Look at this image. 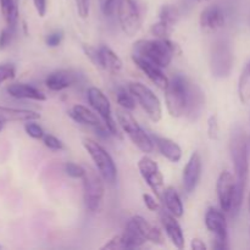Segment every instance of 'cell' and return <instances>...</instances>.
<instances>
[{"instance_id": "1", "label": "cell", "mask_w": 250, "mask_h": 250, "mask_svg": "<svg viewBox=\"0 0 250 250\" xmlns=\"http://www.w3.org/2000/svg\"><path fill=\"white\" fill-rule=\"evenodd\" d=\"M229 151H231V158L233 161L234 177H236L237 190H236V200H234V207L232 214L237 215L242 207L246 192L247 181L249 176V153H248V138L241 127H236L232 131L231 139H229Z\"/></svg>"}, {"instance_id": "2", "label": "cell", "mask_w": 250, "mask_h": 250, "mask_svg": "<svg viewBox=\"0 0 250 250\" xmlns=\"http://www.w3.org/2000/svg\"><path fill=\"white\" fill-rule=\"evenodd\" d=\"M190 80L183 75H175L168 80L165 88V100L168 114L172 117H181L186 115L188 105Z\"/></svg>"}, {"instance_id": "3", "label": "cell", "mask_w": 250, "mask_h": 250, "mask_svg": "<svg viewBox=\"0 0 250 250\" xmlns=\"http://www.w3.org/2000/svg\"><path fill=\"white\" fill-rule=\"evenodd\" d=\"M133 54L146 59L150 62L167 67L172 61L173 53L168 45V38L165 39H139L133 45Z\"/></svg>"}, {"instance_id": "4", "label": "cell", "mask_w": 250, "mask_h": 250, "mask_svg": "<svg viewBox=\"0 0 250 250\" xmlns=\"http://www.w3.org/2000/svg\"><path fill=\"white\" fill-rule=\"evenodd\" d=\"M116 117L117 122H119V125L121 126V128L124 129L125 133L128 136V138L131 139L132 143H133L139 150H142L146 154L151 153V151L154 150L153 138L139 126V124L136 121V119H134L127 110H117Z\"/></svg>"}, {"instance_id": "5", "label": "cell", "mask_w": 250, "mask_h": 250, "mask_svg": "<svg viewBox=\"0 0 250 250\" xmlns=\"http://www.w3.org/2000/svg\"><path fill=\"white\" fill-rule=\"evenodd\" d=\"M234 55L231 43L226 39H219L212 44L210 53V70L214 77L226 78L233 68Z\"/></svg>"}, {"instance_id": "6", "label": "cell", "mask_w": 250, "mask_h": 250, "mask_svg": "<svg viewBox=\"0 0 250 250\" xmlns=\"http://www.w3.org/2000/svg\"><path fill=\"white\" fill-rule=\"evenodd\" d=\"M83 146L89 154L90 159L97 166L98 171L103 176L104 181L109 183H114L117 177V168L112 160L111 155L106 151V149L93 139H83Z\"/></svg>"}, {"instance_id": "7", "label": "cell", "mask_w": 250, "mask_h": 250, "mask_svg": "<svg viewBox=\"0 0 250 250\" xmlns=\"http://www.w3.org/2000/svg\"><path fill=\"white\" fill-rule=\"evenodd\" d=\"M103 176L98 175L95 170L87 166L83 176V200L89 211H98L104 198V182Z\"/></svg>"}, {"instance_id": "8", "label": "cell", "mask_w": 250, "mask_h": 250, "mask_svg": "<svg viewBox=\"0 0 250 250\" xmlns=\"http://www.w3.org/2000/svg\"><path fill=\"white\" fill-rule=\"evenodd\" d=\"M129 92L133 94L138 104L143 107L146 114L153 122H159L163 117V107L159 98L154 94L150 88L139 82H132L128 84Z\"/></svg>"}, {"instance_id": "9", "label": "cell", "mask_w": 250, "mask_h": 250, "mask_svg": "<svg viewBox=\"0 0 250 250\" xmlns=\"http://www.w3.org/2000/svg\"><path fill=\"white\" fill-rule=\"evenodd\" d=\"M116 7L117 19L124 33L128 37L136 36L142 26L141 12L137 2L134 0H119Z\"/></svg>"}, {"instance_id": "10", "label": "cell", "mask_w": 250, "mask_h": 250, "mask_svg": "<svg viewBox=\"0 0 250 250\" xmlns=\"http://www.w3.org/2000/svg\"><path fill=\"white\" fill-rule=\"evenodd\" d=\"M87 98L89 105L99 114V116L103 119L104 125L107 127L111 136L121 137L119 133V129H117L116 122L112 117L111 104H110L109 99L104 94V92L97 87H90L87 90Z\"/></svg>"}, {"instance_id": "11", "label": "cell", "mask_w": 250, "mask_h": 250, "mask_svg": "<svg viewBox=\"0 0 250 250\" xmlns=\"http://www.w3.org/2000/svg\"><path fill=\"white\" fill-rule=\"evenodd\" d=\"M205 226L211 233L215 234V242L212 248L217 250H226L227 238H229V226L224 211L216 208H209L205 214Z\"/></svg>"}, {"instance_id": "12", "label": "cell", "mask_w": 250, "mask_h": 250, "mask_svg": "<svg viewBox=\"0 0 250 250\" xmlns=\"http://www.w3.org/2000/svg\"><path fill=\"white\" fill-rule=\"evenodd\" d=\"M216 190L222 211L227 212V214L233 211L237 183L236 177L229 171H222L220 173L219 178H217Z\"/></svg>"}, {"instance_id": "13", "label": "cell", "mask_w": 250, "mask_h": 250, "mask_svg": "<svg viewBox=\"0 0 250 250\" xmlns=\"http://www.w3.org/2000/svg\"><path fill=\"white\" fill-rule=\"evenodd\" d=\"M138 170L143 180L150 187V189L155 193L156 197H163L161 193L164 192V176L161 173L160 168H159L158 164L153 159L148 158V156H143L138 161Z\"/></svg>"}, {"instance_id": "14", "label": "cell", "mask_w": 250, "mask_h": 250, "mask_svg": "<svg viewBox=\"0 0 250 250\" xmlns=\"http://www.w3.org/2000/svg\"><path fill=\"white\" fill-rule=\"evenodd\" d=\"M132 61L156 87L165 90V88L168 84V78L164 75L160 66L155 65V63L150 62V61H148L144 58H141V56L134 55V54H132Z\"/></svg>"}, {"instance_id": "15", "label": "cell", "mask_w": 250, "mask_h": 250, "mask_svg": "<svg viewBox=\"0 0 250 250\" xmlns=\"http://www.w3.org/2000/svg\"><path fill=\"white\" fill-rule=\"evenodd\" d=\"M202 158L194 151L183 168V188L187 193H192L197 188L202 176Z\"/></svg>"}, {"instance_id": "16", "label": "cell", "mask_w": 250, "mask_h": 250, "mask_svg": "<svg viewBox=\"0 0 250 250\" xmlns=\"http://www.w3.org/2000/svg\"><path fill=\"white\" fill-rule=\"evenodd\" d=\"M200 26L207 32H215L221 29L226 23L225 12L219 5H210L205 7L199 17Z\"/></svg>"}, {"instance_id": "17", "label": "cell", "mask_w": 250, "mask_h": 250, "mask_svg": "<svg viewBox=\"0 0 250 250\" xmlns=\"http://www.w3.org/2000/svg\"><path fill=\"white\" fill-rule=\"evenodd\" d=\"M160 217L164 229H165V232L167 234L168 239L171 241V243L177 249L185 248V234H183L182 229H181L176 217L168 211L161 212Z\"/></svg>"}, {"instance_id": "18", "label": "cell", "mask_w": 250, "mask_h": 250, "mask_svg": "<svg viewBox=\"0 0 250 250\" xmlns=\"http://www.w3.org/2000/svg\"><path fill=\"white\" fill-rule=\"evenodd\" d=\"M77 81V76L73 72L67 70H58L49 73L45 78V85L53 92H60V90L70 88Z\"/></svg>"}, {"instance_id": "19", "label": "cell", "mask_w": 250, "mask_h": 250, "mask_svg": "<svg viewBox=\"0 0 250 250\" xmlns=\"http://www.w3.org/2000/svg\"><path fill=\"white\" fill-rule=\"evenodd\" d=\"M205 105V97L203 90L200 89L199 85L190 81L189 83V94H188V105L186 116L189 117L190 120H197L200 116L203 107Z\"/></svg>"}, {"instance_id": "20", "label": "cell", "mask_w": 250, "mask_h": 250, "mask_svg": "<svg viewBox=\"0 0 250 250\" xmlns=\"http://www.w3.org/2000/svg\"><path fill=\"white\" fill-rule=\"evenodd\" d=\"M131 220L133 221V224L136 225L139 233L143 236V238L146 239V242H150V243H154V244H159V246L165 243V237H164L163 232H161L159 229H156L155 226H153L150 222L146 221L144 217L137 215V216L132 217Z\"/></svg>"}, {"instance_id": "21", "label": "cell", "mask_w": 250, "mask_h": 250, "mask_svg": "<svg viewBox=\"0 0 250 250\" xmlns=\"http://www.w3.org/2000/svg\"><path fill=\"white\" fill-rule=\"evenodd\" d=\"M6 90L10 97L16 98V99H31L36 102L46 100V95L42 90L26 83H14V84H10Z\"/></svg>"}, {"instance_id": "22", "label": "cell", "mask_w": 250, "mask_h": 250, "mask_svg": "<svg viewBox=\"0 0 250 250\" xmlns=\"http://www.w3.org/2000/svg\"><path fill=\"white\" fill-rule=\"evenodd\" d=\"M151 138H153L156 148L159 149V151H160L164 158H166L171 163L181 161V159H182V149L176 142L160 136H153Z\"/></svg>"}, {"instance_id": "23", "label": "cell", "mask_w": 250, "mask_h": 250, "mask_svg": "<svg viewBox=\"0 0 250 250\" xmlns=\"http://www.w3.org/2000/svg\"><path fill=\"white\" fill-rule=\"evenodd\" d=\"M98 50H99V67L111 73H119L122 70V60L112 49L103 45Z\"/></svg>"}, {"instance_id": "24", "label": "cell", "mask_w": 250, "mask_h": 250, "mask_svg": "<svg viewBox=\"0 0 250 250\" xmlns=\"http://www.w3.org/2000/svg\"><path fill=\"white\" fill-rule=\"evenodd\" d=\"M41 119V115L32 110L14 109V107L0 106V120L4 122L10 121H36Z\"/></svg>"}, {"instance_id": "25", "label": "cell", "mask_w": 250, "mask_h": 250, "mask_svg": "<svg viewBox=\"0 0 250 250\" xmlns=\"http://www.w3.org/2000/svg\"><path fill=\"white\" fill-rule=\"evenodd\" d=\"M68 115L71 116V119L75 120L76 122L81 125H85V126L90 127H98L100 124V120L98 119L97 115L92 111V110L88 109L84 105H75L72 109L70 110Z\"/></svg>"}, {"instance_id": "26", "label": "cell", "mask_w": 250, "mask_h": 250, "mask_svg": "<svg viewBox=\"0 0 250 250\" xmlns=\"http://www.w3.org/2000/svg\"><path fill=\"white\" fill-rule=\"evenodd\" d=\"M163 199L166 205V209L170 214H172L175 217H182L185 214V208L183 203L181 200L180 194L173 187H167L163 192Z\"/></svg>"}, {"instance_id": "27", "label": "cell", "mask_w": 250, "mask_h": 250, "mask_svg": "<svg viewBox=\"0 0 250 250\" xmlns=\"http://www.w3.org/2000/svg\"><path fill=\"white\" fill-rule=\"evenodd\" d=\"M122 239H124L125 248L126 249H136L141 248V247L144 246L146 243V239L143 238L139 231L137 229L136 225L133 224L132 220H129L128 224H127L126 229H125L124 233L121 234Z\"/></svg>"}, {"instance_id": "28", "label": "cell", "mask_w": 250, "mask_h": 250, "mask_svg": "<svg viewBox=\"0 0 250 250\" xmlns=\"http://www.w3.org/2000/svg\"><path fill=\"white\" fill-rule=\"evenodd\" d=\"M0 10L6 26L16 27L19 21V0H0Z\"/></svg>"}, {"instance_id": "29", "label": "cell", "mask_w": 250, "mask_h": 250, "mask_svg": "<svg viewBox=\"0 0 250 250\" xmlns=\"http://www.w3.org/2000/svg\"><path fill=\"white\" fill-rule=\"evenodd\" d=\"M238 97L242 104L250 102V61L244 66L238 80Z\"/></svg>"}, {"instance_id": "30", "label": "cell", "mask_w": 250, "mask_h": 250, "mask_svg": "<svg viewBox=\"0 0 250 250\" xmlns=\"http://www.w3.org/2000/svg\"><path fill=\"white\" fill-rule=\"evenodd\" d=\"M159 20L171 24V26H175V23H177V21L180 20V10L172 4L163 5L160 12H159Z\"/></svg>"}, {"instance_id": "31", "label": "cell", "mask_w": 250, "mask_h": 250, "mask_svg": "<svg viewBox=\"0 0 250 250\" xmlns=\"http://www.w3.org/2000/svg\"><path fill=\"white\" fill-rule=\"evenodd\" d=\"M116 100L120 106L127 111H132L136 107V98L129 92V89L126 90L125 88H119L116 92Z\"/></svg>"}, {"instance_id": "32", "label": "cell", "mask_w": 250, "mask_h": 250, "mask_svg": "<svg viewBox=\"0 0 250 250\" xmlns=\"http://www.w3.org/2000/svg\"><path fill=\"white\" fill-rule=\"evenodd\" d=\"M172 27L173 26H171V24H168V23H166V22L160 21V20H159V22L151 24L150 33L153 34L155 38H159V39L168 38L171 34V32H172Z\"/></svg>"}, {"instance_id": "33", "label": "cell", "mask_w": 250, "mask_h": 250, "mask_svg": "<svg viewBox=\"0 0 250 250\" xmlns=\"http://www.w3.org/2000/svg\"><path fill=\"white\" fill-rule=\"evenodd\" d=\"M24 131L33 139H43L44 134H45L43 128L34 121H27L26 125H24Z\"/></svg>"}, {"instance_id": "34", "label": "cell", "mask_w": 250, "mask_h": 250, "mask_svg": "<svg viewBox=\"0 0 250 250\" xmlns=\"http://www.w3.org/2000/svg\"><path fill=\"white\" fill-rule=\"evenodd\" d=\"M63 168H65L66 175L72 178H83V176L85 173V167L77 165L75 163H66Z\"/></svg>"}, {"instance_id": "35", "label": "cell", "mask_w": 250, "mask_h": 250, "mask_svg": "<svg viewBox=\"0 0 250 250\" xmlns=\"http://www.w3.org/2000/svg\"><path fill=\"white\" fill-rule=\"evenodd\" d=\"M15 28L16 27L6 26V28L2 29L1 33H0V50H4L5 48H7L11 44L15 36Z\"/></svg>"}, {"instance_id": "36", "label": "cell", "mask_w": 250, "mask_h": 250, "mask_svg": "<svg viewBox=\"0 0 250 250\" xmlns=\"http://www.w3.org/2000/svg\"><path fill=\"white\" fill-rule=\"evenodd\" d=\"M16 75V67L12 63H1L0 65V84L2 82L12 80Z\"/></svg>"}, {"instance_id": "37", "label": "cell", "mask_w": 250, "mask_h": 250, "mask_svg": "<svg viewBox=\"0 0 250 250\" xmlns=\"http://www.w3.org/2000/svg\"><path fill=\"white\" fill-rule=\"evenodd\" d=\"M43 143L50 150H61L63 149V143L59 138L51 134H44L43 137Z\"/></svg>"}, {"instance_id": "38", "label": "cell", "mask_w": 250, "mask_h": 250, "mask_svg": "<svg viewBox=\"0 0 250 250\" xmlns=\"http://www.w3.org/2000/svg\"><path fill=\"white\" fill-rule=\"evenodd\" d=\"M208 136L210 139L219 138V121L216 115H211L208 120Z\"/></svg>"}, {"instance_id": "39", "label": "cell", "mask_w": 250, "mask_h": 250, "mask_svg": "<svg viewBox=\"0 0 250 250\" xmlns=\"http://www.w3.org/2000/svg\"><path fill=\"white\" fill-rule=\"evenodd\" d=\"M117 1L119 0H99V7L103 15H105V16H111L115 12V9H116Z\"/></svg>"}, {"instance_id": "40", "label": "cell", "mask_w": 250, "mask_h": 250, "mask_svg": "<svg viewBox=\"0 0 250 250\" xmlns=\"http://www.w3.org/2000/svg\"><path fill=\"white\" fill-rule=\"evenodd\" d=\"M62 39H63L62 31H54L45 37V43L46 45L50 46V48H55V46L60 45Z\"/></svg>"}, {"instance_id": "41", "label": "cell", "mask_w": 250, "mask_h": 250, "mask_svg": "<svg viewBox=\"0 0 250 250\" xmlns=\"http://www.w3.org/2000/svg\"><path fill=\"white\" fill-rule=\"evenodd\" d=\"M100 249H126L125 248V243L124 239H122L121 234H117V236L112 237L107 243H105L104 246L102 247Z\"/></svg>"}, {"instance_id": "42", "label": "cell", "mask_w": 250, "mask_h": 250, "mask_svg": "<svg viewBox=\"0 0 250 250\" xmlns=\"http://www.w3.org/2000/svg\"><path fill=\"white\" fill-rule=\"evenodd\" d=\"M77 12L81 19H87L89 16V0H75Z\"/></svg>"}, {"instance_id": "43", "label": "cell", "mask_w": 250, "mask_h": 250, "mask_svg": "<svg viewBox=\"0 0 250 250\" xmlns=\"http://www.w3.org/2000/svg\"><path fill=\"white\" fill-rule=\"evenodd\" d=\"M83 50L95 66H99V50L98 49L93 48L90 45H83Z\"/></svg>"}, {"instance_id": "44", "label": "cell", "mask_w": 250, "mask_h": 250, "mask_svg": "<svg viewBox=\"0 0 250 250\" xmlns=\"http://www.w3.org/2000/svg\"><path fill=\"white\" fill-rule=\"evenodd\" d=\"M143 202L150 211H158L159 210V202L150 194H143Z\"/></svg>"}, {"instance_id": "45", "label": "cell", "mask_w": 250, "mask_h": 250, "mask_svg": "<svg viewBox=\"0 0 250 250\" xmlns=\"http://www.w3.org/2000/svg\"><path fill=\"white\" fill-rule=\"evenodd\" d=\"M34 7L41 17H44L46 14V0H33Z\"/></svg>"}, {"instance_id": "46", "label": "cell", "mask_w": 250, "mask_h": 250, "mask_svg": "<svg viewBox=\"0 0 250 250\" xmlns=\"http://www.w3.org/2000/svg\"><path fill=\"white\" fill-rule=\"evenodd\" d=\"M190 247H192L193 250H207V246H205V243L199 238L193 239Z\"/></svg>"}, {"instance_id": "47", "label": "cell", "mask_w": 250, "mask_h": 250, "mask_svg": "<svg viewBox=\"0 0 250 250\" xmlns=\"http://www.w3.org/2000/svg\"><path fill=\"white\" fill-rule=\"evenodd\" d=\"M249 211H250V192H249Z\"/></svg>"}, {"instance_id": "48", "label": "cell", "mask_w": 250, "mask_h": 250, "mask_svg": "<svg viewBox=\"0 0 250 250\" xmlns=\"http://www.w3.org/2000/svg\"><path fill=\"white\" fill-rule=\"evenodd\" d=\"M197 1H207V0H197Z\"/></svg>"}, {"instance_id": "49", "label": "cell", "mask_w": 250, "mask_h": 250, "mask_svg": "<svg viewBox=\"0 0 250 250\" xmlns=\"http://www.w3.org/2000/svg\"><path fill=\"white\" fill-rule=\"evenodd\" d=\"M0 249H1V246H0Z\"/></svg>"}]
</instances>
